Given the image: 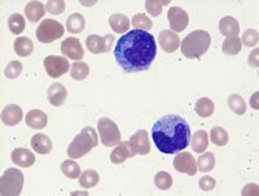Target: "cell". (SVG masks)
I'll return each instance as SVG.
<instances>
[{
	"instance_id": "obj_1",
	"label": "cell",
	"mask_w": 259,
	"mask_h": 196,
	"mask_svg": "<svg viewBox=\"0 0 259 196\" xmlns=\"http://www.w3.org/2000/svg\"><path fill=\"white\" fill-rule=\"evenodd\" d=\"M114 56L118 65L127 73L148 70L157 56L154 36L144 30H131L119 38Z\"/></svg>"
},
{
	"instance_id": "obj_2",
	"label": "cell",
	"mask_w": 259,
	"mask_h": 196,
	"mask_svg": "<svg viewBox=\"0 0 259 196\" xmlns=\"http://www.w3.org/2000/svg\"><path fill=\"white\" fill-rule=\"evenodd\" d=\"M152 138L162 153H178L188 147L191 140V128L182 116L167 114L154 124Z\"/></svg>"
},
{
	"instance_id": "obj_3",
	"label": "cell",
	"mask_w": 259,
	"mask_h": 196,
	"mask_svg": "<svg viewBox=\"0 0 259 196\" xmlns=\"http://www.w3.org/2000/svg\"><path fill=\"white\" fill-rule=\"evenodd\" d=\"M211 43V36L205 30H196L182 41V52L187 59H200L206 54Z\"/></svg>"
},
{
	"instance_id": "obj_4",
	"label": "cell",
	"mask_w": 259,
	"mask_h": 196,
	"mask_svg": "<svg viewBox=\"0 0 259 196\" xmlns=\"http://www.w3.org/2000/svg\"><path fill=\"white\" fill-rule=\"evenodd\" d=\"M97 143H99V138H97L96 130L87 126L70 143V146L68 147V156L74 160L83 158L97 146Z\"/></svg>"
},
{
	"instance_id": "obj_5",
	"label": "cell",
	"mask_w": 259,
	"mask_h": 196,
	"mask_svg": "<svg viewBox=\"0 0 259 196\" xmlns=\"http://www.w3.org/2000/svg\"><path fill=\"white\" fill-rule=\"evenodd\" d=\"M24 187V174L16 168H8L0 179V193L3 196L20 195Z\"/></svg>"
},
{
	"instance_id": "obj_6",
	"label": "cell",
	"mask_w": 259,
	"mask_h": 196,
	"mask_svg": "<svg viewBox=\"0 0 259 196\" xmlns=\"http://www.w3.org/2000/svg\"><path fill=\"white\" fill-rule=\"evenodd\" d=\"M97 130L100 134V140L105 147H114L121 143V131L117 124L108 117H103L97 122Z\"/></svg>"
},
{
	"instance_id": "obj_7",
	"label": "cell",
	"mask_w": 259,
	"mask_h": 196,
	"mask_svg": "<svg viewBox=\"0 0 259 196\" xmlns=\"http://www.w3.org/2000/svg\"><path fill=\"white\" fill-rule=\"evenodd\" d=\"M65 29L59 21L52 18H46L36 29V38L41 43H52L64 36Z\"/></svg>"
},
{
	"instance_id": "obj_8",
	"label": "cell",
	"mask_w": 259,
	"mask_h": 196,
	"mask_svg": "<svg viewBox=\"0 0 259 196\" xmlns=\"http://www.w3.org/2000/svg\"><path fill=\"white\" fill-rule=\"evenodd\" d=\"M43 64H45L47 74L50 75L51 78L61 77L65 73H68L69 68L71 66L66 57L55 56V55H51V56L46 57Z\"/></svg>"
},
{
	"instance_id": "obj_9",
	"label": "cell",
	"mask_w": 259,
	"mask_h": 196,
	"mask_svg": "<svg viewBox=\"0 0 259 196\" xmlns=\"http://www.w3.org/2000/svg\"><path fill=\"white\" fill-rule=\"evenodd\" d=\"M113 42H114V36L110 35V34L105 36L92 34V35L85 39V46H87L91 54H106L112 48Z\"/></svg>"
},
{
	"instance_id": "obj_10",
	"label": "cell",
	"mask_w": 259,
	"mask_h": 196,
	"mask_svg": "<svg viewBox=\"0 0 259 196\" xmlns=\"http://www.w3.org/2000/svg\"><path fill=\"white\" fill-rule=\"evenodd\" d=\"M168 24H170L171 29L174 30V33H182L183 30H186V27L189 24V16L184 9L179 8V7H171L170 11L167 13Z\"/></svg>"
},
{
	"instance_id": "obj_11",
	"label": "cell",
	"mask_w": 259,
	"mask_h": 196,
	"mask_svg": "<svg viewBox=\"0 0 259 196\" xmlns=\"http://www.w3.org/2000/svg\"><path fill=\"white\" fill-rule=\"evenodd\" d=\"M174 168L179 173L193 177L197 173V161L189 152H182L174 159Z\"/></svg>"
},
{
	"instance_id": "obj_12",
	"label": "cell",
	"mask_w": 259,
	"mask_h": 196,
	"mask_svg": "<svg viewBox=\"0 0 259 196\" xmlns=\"http://www.w3.org/2000/svg\"><path fill=\"white\" fill-rule=\"evenodd\" d=\"M135 154H148L150 152L149 135L147 130H138L128 140Z\"/></svg>"
},
{
	"instance_id": "obj_13",
	"label": "cell",
	"mask_w": 259,
	"mask_h": 196,
	"mask_svg": "<svg viewBox=\"0 0 259 196\" xmlns=\"http://www.w3.org/2000/svg\"><path fill=\"white\" fill-rule=\"evenodd\" d=\"M61 52L64 56L79 61L84 56L82 45L77 38H68L61 43Z\"/></svg>"
},
{
	"instance_id": "obj_14",
	"label": "cell",
	"mask_w": 259,
	"mask_h": 196,
	"mask_svg": "<svg viewBox=\"0 0 259 196\" xmlns=\"http://www.w3.org/2000/svg\"><path fill=\"white\" fill-rule=\"evenodd\" d=\"M159 45L165 52L172 54L180 47V38L177 33L171 31V30H163L159 34Z\"/></svg>"
},
{
	"instance_id": "obj_15",
	"label": "cell",
	"mask_w": 259,
	"mask_h": 196,
	"mask_svg": "<svg viewBox=\"0 0 259 196\" xmlns=\"http://www.w3.org/2000/svg\"><path fill=\"white\" fill-rule=\"evenodd\" d=\"M24 119V112L18 105L9 104L2 112V121L7 126H16L18 125Z\"/></svg>"
},
{
	"instance_id": "obj_16",
	"label": "cell",
	"mask_w": 259,
	"mask_h": 196,
	"mask_svg": "<svg viewBox=\"0 0 259 196\" xmlns=\"http://www.w3.org/2000/svg\"><path fill=\"white\" fill-rule=\"evenodd\" d=\"M11 160L21 168H30L35 163V154L27 148H16L12 151Z\"/></svg>"
},
{
	"instance_id": "obj_17",
	"label": "cell",
	"mask_w": 259,
	"mask_h": 196,
	"mask_svg": "<svg viewBox=\"0 0 259 196\" xmlns=\"http://www.w3.org/2000/svg\"><path fill=\"white\" fill-rule=\"evenodd\" d=\"M48 100H50L51 104L53 107H61L64 104L66 99H68V91L64 87V85L61 84H53L51 85L50 89H48Z\"/></svg>"
},
{
	"instance_id": "obj_18",
	"label": "cell",
	"mask_w": 259,
	"mask_h": 196,
	"mask_svg": "<svg viewBox=\"0 0 259 196\" xmlns=\"http://www.w3.org/2000/svg\"><path fill=\"white\" fill-rule=\"evenodd\" d=\"M134 156H135V153H134L133 148L130 146V143L121 142L110 153V161L115 164V165H118V164L124 163L127 159L134 158Z\"/></svg>"
},
{
	"instance_id": "obj_19",
	"label": "cell",
	"mask_w": 259,
	"mask_h": 196,
	"mask_svg": "<svg viewBox=\"0 0 259 196\" xmlns=\"http://www.w3.org/2000/svg\"><path fill=\"white\" fill-rule=\"evenodd\" d=\"M25 121H26V125L29 128L40 130V129H45L47 126L48 117L43 110L32 109L26 114V120Z\"/></svg>"
},
{
	"instance_id": "obj_20",
	"label": "cell",
	"mask_w": 259,
	"mask_h": 196,
	"mask_svg": "<svg viewBox=\"0 0 259 196\" xmlns=\"http://www.w3.org/2000/svg\"><path fill=\"white\" fill-rule=\"evenodd\" d=\"M31 148L39 154H48L52 151V142L46 134H35L31 138Z\"/></svg>"
},
{
	"instance_id": "obj_21",
	"label": "cell",
	"mask_w": 259,
	"mask_h": 196,
	"mask_svg": "<svg viewBox=\"0 0 259 196\" xmlns=\"http://www.w3.org/2000/svg\"><path fill=\"white\" fill-rule=\"evenodd\" d=\"M219 31L224 36H237L240 33V24L236 18L226 16L219 21Z\"/></svg>"
},
{
	"instance_id": "obj_22",
	"label": "cell",
	"mask_w": 259,
	"mask_h": 196,
	"mask_svg": "<svg viewBox=\"0 0 259 196\" xmlns=\"http://www.w3.org/2000/svg\"><path fill=\"white\" fill-rule=\"evenodd\" d=\"M46 13V7L40 2H30L25 8V15L30 22H38Z\"/></svg>"
},
{
	"instance_id": "obj_23",
	"label": "cell",
	"mask_w": 259,
	"mask_h": 196,
	"mask_svg": "<svg viewBox=\"0 0 259 196\" xmlns=\"http://www.w3.org/2000/svg\"><path fill=\"white\" fill-rule=\"evenodd\" d=\"M13 48H15L16 54L18 56L27 57L34 51V43L31 42V39L26 38V36H18V38H16L15 43H13Z\"/></svg>"
},
{
	"instance_id": "obj_24",
	"label": "cell",
	"mask_w": 259,
	"mask_h": 196,
	"mask_svg": "<svg viewBox=\"0 0 259 196\" xmlns=\"http://www.w3.org/2000/svg\"><path fill=\"white\" fill-rule=\"evenodd\" d=\"M109 24L113 31L117 34H123L130 30V20L121 13H114V15L110 16Z\"/></svg>"
},
{
	"instance_id": "obj_25",
	"label": "cell",
	"mask_w": 259,
	"mask_h": 196,
	"mask_svg": "<svg viewBox=\"0 0 259 196\" xmlns=\"http://www.w3.org/2000/svg\"><path fill=\"white\" fill-rule=\"evenodd\" d=\"M85 26V20L80 13H73L66 20V27L68 31L71 34L82 33Z\"/></svg>"
},
{
	"instance_id": "obj_26",
	"label": "cell",
	"mask_w": 259,
	"mask_h": 196,
	"mask_svg": "<svg viewBox=\"0 0 259 196\" xmlns=\"http://www.w3.org/2000/svg\"><path fill=\"white\" fill-rule=\"evenodd\" d=\"M194 110H196L198 116L202 117V119H206V117H210L214 113L215 105L211 99L201 98L198 99L196 105H194Z\"/></svg>"
},
{
	"instance_id": "obj_27",
	"label": "cell",
	"mask_w": 259,
	"mask_h": 196,
	"mask_svg": "<svg viewBox=\"0 0 259 196\" xmlns=\"http://www.w3.org/2000/svg\"><path fill=\"white\" fill-rule=\"evenodd\" d=\"M242 48V42L239 36H228L223 42L222 50L228 56H235V55L240 54V51Z\"/></svg>"
},
{
	"instance_id": "obj_28",
	"label": "cell",
	"mask_w": 259,
	"mask_h": 196,
	"mask_svg": "<svg viewBox=\"0 0 259 196\" xmlns=\"http://www.w3.org/2000/svg\"><path fill=\"white\" fill-rule=\"evenodd\" d=\"M207 146H209V135L206 131L200 130L194 134L192 138V149L197 153H202L203 151H206Z\"/></svg>"
},
{
	"instance_id": "obj_29",
	"label": "cell",
	"mask_w": 259,
	"mask_h": 196,
	"mask_svg": "<svg viewBox=\"0 0 259 196\" xmlns=\"http://www.w3.org/2000/svg\"><path fill=\"white\" fill-rule=\"evenodd\" d=\"M70 75L75 81H83L89 77L90 74V66L83 61H75L70 66Z\"/></svg>"
},
{
	"instance_id": "obj_30",
	"label": "cell",
	"mask_w": 259,
	"mask_h": 196,
	"mask_svg": "<svg viewBox=\"0 0 259 196\" xmlns=\"http://www.w3.org/2000/svg\"><path fill=\"white\" fill-rule=\"evenodd\" d=\"M99 182H100V177H99L96 170L94 169H87L85 172H83L79 178L80 186L84 188L95 187Z\"/></svg>"
},
{
	"instance_id": "obj_31",
	"label": "cell",
	"mask_w": 259,
	"mask_h": 196,
	"mask_svg": "<svg viewBox=\"0 0 259 196\" xmlns=\"http://www.w3.org/2000/svg\"><path fill=\"white\" fill-rule=\"evenodd\" d=\"M8 27L11 30V33L18 35L25 30V18L24 16L18 15V13H13L9 16L8 18Z\"/></svg>"
},
{
	"instance_id": "obj_32",
	"label": "cell",
	"mask_w": 259,
	"mask_h": 196,
	"mask_svg": "<svg viewBox=\"0 0 259 196\" xmlns=\"http://www.w3.org/2000/svg\"><path fill=\"white\" fill-rule=\"evenodd\" d=\"M61 172L65 177L70 179H77L80 175V167L75 161L68 160L61 164Z\"/></svg>"
},
{
	"instance_id": "obj_33",
	"label": "cell",
	"mask_w": 259,
	"mask_h": 196,
	"mask_svg": "<svg viewBox=\"0 0 259 196\" xmlns=\"http://www.w3.org/2000/svg\"><path fill=\"white\" fill-rule=\"evenodd\" d=\"M228 105H230V109L232 110L236 114H244L246 112V104H245V100L242 99V96L237 95V94H233V95L228 96Z\"/></svg>"
},
{
	"instance_id": "obj_34",
	"label": "cell",
	"mask_w": 259,
	"mask_h": 196,
	"mask_svg": "<svg viewBox=\"0 0 259 196\" xmlns=\"http://www.w3.org/2000/svg\"><path fill=\"white\" fill-rule=\"evenodd\" d=\"M215 156L211 153V152H207V153L201 154L197 160V169L200 172H210L215 168Z\"/></svg>"
},
{
	"instance_id": "obj_35",
	"label": "cell",
	"mask_w": 259,
	"mask_h": 196,
	"mask_svg": "<svg viewBox=\"0 0 259 196\" xmlns=\"http://www.w3.org/2000/svg\"><path fill=\"white\" fill-rule=\"evenodd\" d=\"M210 138H211L215 146L218 147H223L228 143V133L226 131V129L221 128V126L212 128L211 133H210Z\"/></svg>"
},
{
	"instance_id": "obj_36",
	"label": "cell",
	"mask_w": 259,
	"mask_h": 196,
	"mask_svg": "<svg viewBox=\"0 0 259 196\" xmlns=\"http://www.w3.org/2000/svg\"><path fill=\"white\" fill-rule=\"evenodd\" d=\"M133 26H135L136 29L139 30H144V31H147V30H150L153 27V22H152V20H150L147 15H144V13H138V15L134 16L133 18Z\"/></svg>"
},
{
	"instance_id": "obj_37",
	"label": "cell",
	"mask_w": 259,
	"mask_h": 196,
	"mask_svg": "<svg viewBox=\"0 0 259 196\" xmlns=\"http://www.w3.org/2000/svg\"><path fill=\"white\" fill-rule=\"evenodd\" d=\"M154 183H156L157 188L166 191L172 186V177L166 172H159L154 177Z\"/></svg>"
},
{
	"instance_id": "obj_38",
	"label": "cell",
	"mask_w": 259,
	"mask_h": 196,
	"mask_svg": "<svg viewBox=\"0 0 259 196\" xmlns=\"http://www.w3.org/2000/svg\"><path fill=\"white\" fill-rule=\"evenodd\" d=\"M22 73V64L20 63V61H11V63L7 65L6 70H4V74H6L7 78H9V80H16V78L18 77V75Z\"/></svg>"
},
{
	"instance_id": "obj_39",
	"label": "cell",
	"mask_w": 259,
	"mask_h": 196,
	"mask_svg": "<svg viewBox=\"0 0 259 196\" xmlns=\"http://www.w3.org/2000/svg\"><path fill=\"white\" fill-rule=\"evenodd\" d=\"M258 41H259L258 31L253 29L246 30L241 39V42H244V45L246 46V47H255V46L258 45Z\"/></svg>"
},
{
	"instance_id": "obj_40",
	"label": "cell",
	"mask_w": 259,
	"mask_h": 196,
	"mask_svg": "<svg viewBox=\"0 0 259 196\" xmlns=\"http://www.w3.org/2000/svg\"><path fill=\"white\" fill-rule=\"evenodd\" d=\"M168 2H165V3H162V2H158V0H148L147 3H145V9H147V12L149 13L150 16H159L162 12V8H163V4H167Z\"/></svg>"
},
{
	"instance_id": "obj_41",
	"label": "cell",
	"mask_w": 259,
	"mask_h": 196,
	"mask_svg": "<svg viewBox=\"0 0 259 196\" xmlns=\"http://www.w3.org/2000/svg\"><path fill=\"white\" fill-rule=\"evenodd\" d=\"M46 8L52 15H61L65 11V2H62V0H51L47 3Z\"/></svg>"
},
{
	"instance_id": "obj_42",
	"label": "cell",
	"mask_w": 259,
	"mask_h": 196,
	"mask_svg": "<svg viewBox=\"0 0 259 196\" xmlns=\"http://www.w3.org/2000/svg\"><path fill=\"white\" fill-rule=\"evenodd\" d=\"M198 186H200V188L202 191H211L217 186V181L214 178H211V177H209V175H206V177H202L198 181Z\"/></svg>"
},
{
	"instance_id": "obj_43",
	"label": "cell",
	"mask_w": 259,
	"mask_h": 196,
	"mask_svg": "<svg viewBox=\"0 0 259 196\" xmlns=\"http://www.w3.org/2000/svg\"><path fill=\"white\" fill-rule=\"evenodd\" d=\"M256 98H258V92H256L255 95L251 96V100H250V104L251 107L255 108V109H258V105H256Z\"/></svg>"
}]
</instances>
